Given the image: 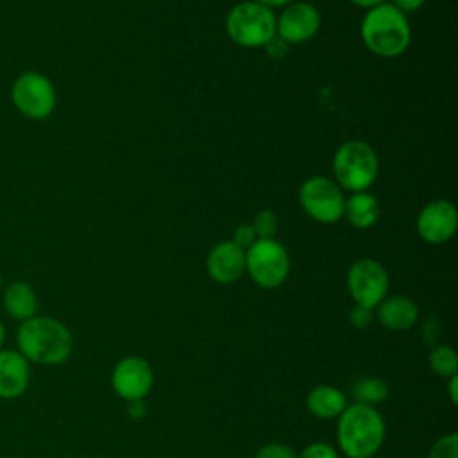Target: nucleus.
<instances>
[{
    "label": "nucleus",
    "mask_w": 458,
    "mask_h": 458,
    "mask_svg": "<svg viewBox=\"0 0 458 458\" xmlns=\"http://www.w3.org/2000/svg\"><path fill=\"white\" fill-rule=\"evenodd\" d=\"M16 349L29 363L59 365L64 363L73 349L70 329L57 318L34 315L20 322L16 331Z\"/></svg>",
    "instance_id": "f257e3e1"
},
{
    "label": "nucleus",
    "mask_w": 458,
    "mask_h": 458,
    "mask_svg": "<svg viewBox=\"0 0 458 458\" xmlns=\"http://www.w3.org/2000/svg\"><path fill=\"white\" fill-rule=\"evenodd\" d=\"M360 36L369 52L379 57H397L411 43V27L408 16L385 2L369 9L360 25Z\"/></svg>",
    "instance_id": "f03ea898"
},
{
    "label": "nucleus",
    "mask_w": 458,
    "mask_h": 458,
    "mask_svg": "<svg viewBox=\"0 0 458 458\" xmlns=\"http://www.w3.org/2000/svg\"><path fill=\"white\" fill-rule=\"evenodd\" d=\"M336 440L349 458H370L385 440V420L369 404L354 403L338 415Z\"/></svg>",
    "instance_id": "7ed1b4c3"
},
{
    "label": "nucleus",
    "mask_w": 458,
    "mask_h": 458,
    "mask_svg": "<svg viewBox=\"0 0 458 458\" xmlns=\"http://www.w3.org/2000/svg\"><path fill=\"white\" fill-rule=\"evenodd\" d=\"M379 174V159L372 145L361 140L342 143L333 156L335 182L351 193L367 191Z\"/></svg>",
    "instance_id": "20e7f679"
},
{
    "label": "nucleus",
    "mask_w": 458,
    "mask_h": 458,
    "mask_svg": "<svg viewBox=\"0 0 458 458\" xmlns=\"http://www.w3.org/2000/svg\"><path fill=\"white\" fill-rule=\"evenodd\" d=\"M225 32L240 47H265L276 36V14L254 0L240 2L225 18Z\"/></svg>",
    "instance_id": "39448f33"
},
{
    "label": "nucleus",
    "mask_w": 458,
    "mask_h": 458,
    "mask_svg": "<svg viewBox=\"0 0 458 458\" xmlns=\"http://www.w3.org/2000/svg\"><path fill=\"white\" fill-rule=\"evenodd\" d=\"M11 100L18 113L29 120L48 118L57 106V93L54 82L41 72H21L11 86Z\"/></svg>",
    "instance_id": "423d86ee"
},
{
    "label": "nucleus",
    "mask_w": 458,
    "mask_h": 458,
    "mask_svg": "<svg viewBox=\"0 0 458 458\" xmlns=\"http://www.w3.org/2000/svg\"><path fill=\"white\" fill-rule=\"evenodd\" d=\"M245 272L267 290L281 286L290 274V256L276 238L256 240L245 250Z\"/></svg>",
    "instance_id": "0eeeda50"
},
{
    "label": "nucleus",
    "mask_w": 458,
    "mask_h": 458,
    "mask_svg": "<svg viewBox=\"0 0 458 458\" xmlns=\"http://www.w3.org/2000/svg\"><path fill=\"white\" fill-rule=\"evenodd\" d=\"M299 202L306 215L320 224H335L344 216V191L326 175L308 177L299 188Z\"/></svg>",
    "instance_id": "6e6552de"
},
{
    "label": "nucleus",
    "mask_w": 458,
    "mask_h": 458,
    "mask_svg": "<svg viewBox=\"0 0 458 458\" xmlns=\"http://www.w3.org/2000/svg\"><path fill=\"white\" fill-rule=\"evenodd\" d=\"M388 284L385 267L370 258L354 261L347 272V288L356 306L374 310L386 297Z\"/></svg>",
    "instance_id": "1a4fd4ad"
},
{
    "label": "nucleus",
    "mask_w": 458,
    "mask_h": 458,
    "mask_svg": "<svg viewBox=\"0 0 458 458\" xmlns=\"http://www.w3.org/2000/svg\"><path fill=\"white\" fill-rule=\"evenodd\" d=\"M320 29V13L310 2H290L276 16V34L288 45L306 43Z\"/></svg>",
    "instance_id": "9d476101"
},
{
    "label": "nucleus",
    "mask_w": 458,
    "mask_h": 458,
    "mask_svg": "<svg viewBox=\"0 0 458 458\" xmlns=\"http://www.w3.org/2000/svg\"><path fill=\"white\" fill-rule=\"evenodd\" d=\"M415 227L419 236L433 245L449 242L458 227V213L453 202L445 199L429 200L417 215Z\"/></svg>",
    "instance_id": "9b49d317"
},
{
    "label": "nucleus",
    "mask_w": 458,
    "mask_h": 458,
    "mask_svg": "<svg viewBox=\"0 0 458 458\" xmlns=\"http://www.w3.org/2000/svg\"><path fill=\"white\" fill-rule=\"evenodd\" d=\"M154 374L148 361L138 356L122 358L111 374V386L125 401H141L152 388Z\"/></svg>",
    "instance_id": "f8f14e48"
},
{
    "label": "nucleus",
    "mask_w": 458,
    "mask_h": 458,
    "mask_svg": "<svg viewBox=\"0 0 458 458\" xmlns=\"http://www.w3.org/2000/svg\"><path fill=\"white\" fill-rule=\"evenodd\" d=\"M208 274L220 284H231L245 274V250L233 240L218 242L206 259Z\"/></svg>",
    "instance_id": "ddd939ff"
},
{
    "label": "nucleus",
    "mask_w": 458,
    "mask_h": 458,
    "mask_svg": "<svg viewBox=\"0 0 458 458\" xmlns=\"http://www.w3.org/2000/svg\"><path fill=\"white\" fill-rule=\"evenodd\" d=\"M30 383V363L18 349H0V399L23 395Z\"/></svg>",
    "instance_id": "4468645a"
},
{
    "label": "nucleus",
    "mask_w": 458,
    "mask_h": 458,
    "mask_svg": "<svg viewBox=\"0 0 458 458\" xmlns=\"http://www.w3.org/2000/svg\"><path fill=\"white\" fill-rule=\"evenodd\" d=\"M376 308H377V320L392 331L410 329L419 317L417 304L404 295L385 297Z\"/></svg>",
    "instance_id": "2eb2a0df"
},
{
    "label": "nucleus",
    "mask_w": 458,
    "mask_h": 458,
    "mask_svg": "<svg viewBox=\"0 0 458 458\" xmlns=\"http://www.w3.org/2000/svg\"><path fill=\"white\" fill-rule=\"evenodd\" d=\"M4 310L7 315L18 322H25L38 315L39 301L36 290L25 281H13L5 286L2 295Z\"/></svg>",
    "instance_id": "dca6fc26"
},
{
    "label": "nucleus",
    "mask_w": 458,
    "mask_h": 458,
    "mask_svg": "<svg viewBox=\"0 0 458 458\" xmlns=\"http://www.w3.org/2000/svg\"><path fill=\"white\" fill-rule=\"evenodd\" d=\"M381 215L377 199L369 191H356L345 199L344 216L356 229L372 227Z\"/></svg>",
    "instance_id": "f3484780"
},
{
    "label": "nucleus",
    "mask_w": 458,
    "mask_h": 458,
    "mask_svg": "<svg viewBox=\"0 0 458 458\" xmlns=\"http://www.w3.org/2000/svg\"><path fill=\"white\" fill-rule=\"evenodd\" d=\"M306 406L310 413L318 419H333L345 410L347 397L342 390L335 386L318 385L313 390H310L306 397Z\"/></svg>",
    "instance_id": "a211bd4d"
},
{
    "label": "nucleus",
    "mask_w": 458,
    "mask_h": 458,
    "mask_svg": "<svg viewBox=\"0 0 458 458\" xmlns=\"http://www.w3.org/2000/svg\"><path fill=\"white\" fill-rule=\"evenodd\" d=\"M352 395H354L356 403L374 406V404H379L386 399L388 386L379 377H361L354 383Z\"/></svg>",
    "instance_id": "6ab92c4d"
},
{
    "label": "nucleus",
    "mask_w": 458,
    "mask_h": 458,
    "mask_svg": "<svg viewBox=\"0 0 458 458\" xmlns=\"http://www.w3.org/2000/svg\"><path fill=\"white\" fill-rule=\"evenodd\" d=\"M429 367L440 377H451L458 372V354L447 345H438L429 352Z\"/></svg>",
    "instance_id": "aec40b11"
},
{
    "label": "nucleus",
    "mask_w": 458,
    "mask_h": 458,
    "mask_svg": "<svg viewBox=\"0 0 458 458\" xmlns=\"http://www.w3.org/2000/svg\"><path fill=\"white\" fill-rule=\"evenodd\" d=\"M254 233L258 236V240H265V238H274L277 229H279V218L272 209H261L256 213L252 224Z\"/></svg>",
    "instance_id": "412c9836"
},
{
    "label": "nucleus",
    "mask_w": 458,
    "mask_h": 458,
    "mask_svg": "<svg viewBox=\"0 0 458 458\" xmlns=\"http://www.w3.org/2000/svg\"><path fill=\"white\" fill-rule=\"evenodd\" d=\"M429 458H458V435L440 437L429 449Z\"/></svg>",
    "instance_id": "4be33fe9"
},
{
    "label": "nucleus",
    "mask_w": 458,
    "mask_h": 458,
    "mask_svg": "<svg viewBox=\"0 0 458 458\" xmlns=\"http://www.w3.org/2000/svg\"><path fill=\"white\" fill-rule=\"evenodd\" d=\"M297 458H338L336 451L326 442H313L302 449Z\"/></svg>",
    "instance_id": "5701e85b"
},
{
    "label": "nucleus",
    "mask_w": 458,
    "mask_h": 458,
    "mask_svg": "<svg viewBox=\"0 0 458 458\" xmlns=\"http://www.w3.org/2000/svg\"><path fill=\"white\" fill-rule=\"evenodd\" d=\"M254 458H297V454L284 444H267L256 453Z\"/></svg>",
    "instance_id": "b1692460"
},
{
    "label": "nucleus",
    "mask_w": 458,
    "mask_h": 458,
    "mask_svg": "<svg viewBox=\"0 0 458 458\" xmlns=\"http://www.w3.org/2000/svg\"><path fill=\"white\" fill-rule=\"evenodd\" d=\"M258 240L256 233H254V227L250 224H240L234 233H233V242L242 247L243 250H247L254 242Z\"/></svg>",
    "instance_id": "393cba45"
},
{
    "label": "nucleus",
    "mask_w": 458,
    "mask_h": 458,
    "mask_svg": "<svg viewBox=\"0 0 458 458\" xmlns=\"http://www.w3.org/2000/svg\"><path fill=\"white\" fill-rule=\"evenodd\" d=\"M370 320H372V310L354 304V308L351 310V324L358 329H363L369 326Z\"/></svg>",
    "instance_id": "a878e982"
},
{
    "label": "nucleus",
    "mask_w": 458,
    "mask_h": 458,
    "mask_svg": "<svg viewBox=\"0 0 458 458\" xmlns=\"http://www.w3.org/2000/svg\"><path fill=\"white\" fill-rule=\"evenodd\" d=\"M263 48H265V52H267L272 59H281V57H284L286 52H288V43H284V41L276 34Z\"/></svg>",
    "instance_id": "bb28decb"
},
{
    "label": "nucleus",
    "mask_w": 458,
    "mask_h": 458,
    "mask_svg": "<svg viewBox=\"0 0 458 458\" xmlns=\"http://www.w3.org/2000/svg\"><path fill=\"white\" fill-rule=\"evenodd\" d=\"M388 4H392L395 9H399L401 13L408 14V13H413V11H419L426 0H390Z\"/></svg>",
    "instance_id": "cd10ccee"
},
{
    "label": "nucleus",
    "mask_w": 458,
    "mask_h": 458,
    "mask_svg": "<svg viewBox=\"0 0 458 458\" xmlns=\"http://www.w3.org/2000/svg\"><path fill=\"white\" fill-rule=\"evenodd\" d=\"M447 392H449V399L453 404L458 403V376H451L449 383H447Z\"/></svg>",
    "instance_id": "c85d7f7f"
},
{
    "label": "nucleus",
    "mask_w": 458,
    "mask_h": 458,
    "mask_svg": "<svg viewBox=\"0 0 458 458\" xmlns=\"http://www.w3.org/2000/svg\"><path fill=\"white\" fill-rule=\"evenodd\" d=\"M352 5H356V7H363V9H372V7H376V5H381V4H385L386 0H349Z\"/></svg>",
    "instance_id": "c756f323"
},
{
    "label": "nucleus",
    "mask_w": 458,
    "mask_h": 458,
    "mask_svg": "<svg viewBox=\"0 0 458 458\" xmlns=\"http://www.w3.org/2000/svg\"><path fill=\"white\" fill-rule=\"evenodd\" d=\"M129 413L134 417L145 415V404L141 401H129Z\"/></svg>",
    "instance_id": "7c9ffc66"
},
{
    "label": "nucleus",
    "mask_w": 458,
    "mask_h": 458,
    "mask_svg": "<svg viewBox=\"0 0 458 458\" xmlns=\"http://www.w3.org/2000/svg\"><path fill=\"white\" fill-rule=\"evenodd\" d=\"M254 2H258V4H261V5H265V7H268V9H274V7L288 5L292 0H254Z\"/></svg>",
    "instance_id": "2f4dec72"
},
{
    "label": "nucleus",
    "mask_w": 458,
    "mask_h": 458,
    "mask_svg": "<svg viewBox=\"0 0 458 458\" xmlns=\"http://www.w3.org/2000/svg\"><path fill=\"white\" fill-rule=\"evenodd\" d=\"M4 344H5V326L0 320V349H4Z\"/></svg>",
    "instance_id": "473e14b6"
}]
</instances>
